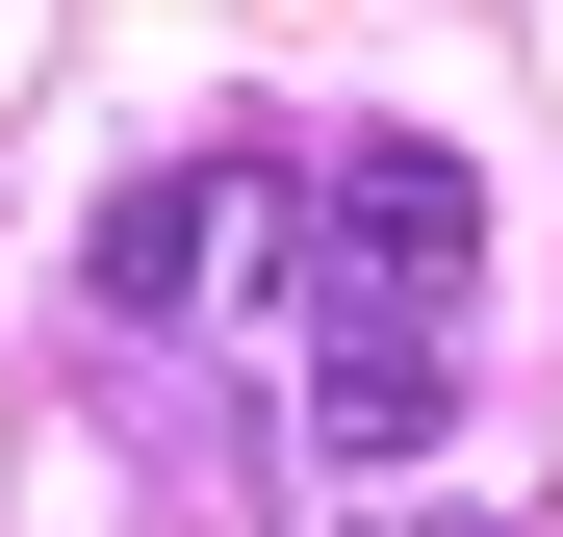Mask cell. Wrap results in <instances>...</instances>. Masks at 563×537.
I'll use <instances>...</instances> for the list:
<instances>
[{
    "label": "cell",
    "instance_id": "3",
    "mask_svg": "<svg viewBox=\"0 0 563 537\" xmlns=\"http://www.w3.org/2000/svg\"><path fill=\"white\" fill-rule=\"evenodd\" d=\"M358 537H512V512H358Z\"/></svg>",
    "mask_w": 563,
    "mask_h": 537
},
{
    "label": "cell",
    "instance_id": "1",
    "mask_svg": "<svg viewBox=\"0 0 563 537\" xmlns=\"http://www.w3.org/2000/svg\"><path fill=\"white\" fill-rule=\"evenodd\" d=\"M461 282H487V179L435 128H333L308 154V461H410L461 384Z\"/></svg>",
    "mask_w": 563,
    "mask_h": 537
},
{
    "label": "cell",
    "instance_id": "2",
    "mask_svg": "<svg viewBox=\"0 0 563 537\" xmlns=\"http://www.w3.org/2000/svg\"><path fill=\"white\" fill-rule=\"evenodd\" d=\"M256 282H308V179H282V154H154L129 205H103V307L129 333H206Z\"/></svg>",
    "mask_w": 563,
    "mask_h": 537
}]
</instances>
